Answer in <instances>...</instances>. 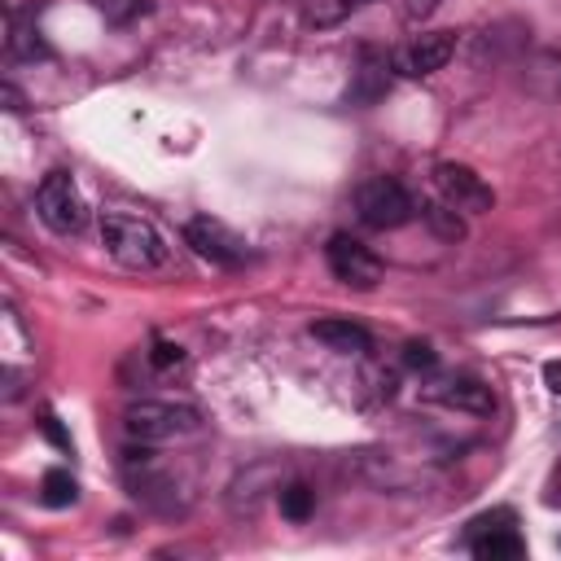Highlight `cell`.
<instances>
[{"label":"cell","mask_w":561,"mask_h":561,"mask_svg":"<svg viewBox=\"0 0 561 561\" xmlns=\"http://www.w3.org/2000/svg\"><path fill=\"white\" fill-rule=\"evenodd\" d=\"M101 245L114 263L131 267V272H153L167 263V245L158 237V228L140 215H123V210H105L101 215Z\"/></svg>","instance_id":"1"},{"label":"cell","mask_w":561,"mask_h":561,"mask_svg":"<svg viewBox=\"0 0 561 561\" xmlns=\"http://www.w3.org/2000/svg\"><path fill=\"white\" fill-rule=\"evenodd\" d=\"M123 430L140 443H167V438H188L202 430V412L188 403H162V399H140L123 412Z\"/></svg>","instance_id":"2"},{"label":"cell","mask_w":561,"mask_h":561,"mask_svg":"<svg viewBox=\"0 0 561 561\" xmlns=\"http://www.w3.org/2000/svg\"><path fill=\"white\" fill-rule=\"evenodd\" d=\"M355 215L364 228L386 232V228H403L416 215V202L394 175H373L355 188Z\"/></svg>","instance_id":"3"},{"label":"cell","mask_w":561,"mask_h":561,"mask_svg":"<svg viewBox=\"0 0 561 561\" xmlns=\"http://www.w3.org/2000/svg\"><path fill=\"white\" fill-rule=\"evenodd\" d=\"M35 215L57 232V237H70L88 224V206L79 197V184L70 171H48L35 188Z\"/></svg>","instance_id":"4"},{"label":"cell","mask_w":561,"mask_h":561,"mask_svg":"<svg viewBox=\"0 0 561 561\" xmlns=\"http://www.w3.org/2000/svg\"><path fill=\"white\" fill-rule=\"evenodd\" d=\"M465 543L482 561H517V557H526V539L517 535V513L513 508H491V513L473 517Z\"/></svg>","instance_id":"5"},{"label":"cell","mask_w":561,"mask_h":561,"mask_svg":"<svg viewBox=\"0 0 561 561\" xmlns=\"http://www.w3.org/2000/svg\"><path fill=\"white\" fill-rule=\"evenodd\" d=\"M324 259H329L333 280H342L351 289H373L381 280V259L364 241H355L351 232H333L324 245Z\"/></svg>","instance_id":"6"},{"label":"cell","mask_w":561,"mask_h":561,"mask_svg":"<svg viewBox=\"0 0 561 561\" xmlns=\"http://www.w3.org/2000/svg\"><path fill=\"white\" fill-rule=\"evenodd\" d=\"M434 188H438V197H443L447 206H456V210H465V215H482V210L495 206L491 184H486L473 167H465V162H438V167H434Z\"/></svg>","instance_id":"7"},{"label":"cell","mask_w":561,"mask_h":561,"mask_svg":"<svg viewBox=\"0 0 561 561\" xmlns=\"http://www.w3.org/2000/svg\"><path fill=\"white\" fill-rule=\"evenodd\" d=\"M451 57H456V35L451 31H430V35H416L412 44H399L390 53V70L408 75V79H425V75L443 70Z\"/></svg>","instance_id":"8"},{"label":"cell","mask_w":561,"mask_h":561,"mask_svg":"<svg viewBox=\"0 0 561 561\" xmlns=\"http://www.w3.org/2000/svg\"><path fill=\"white\" fill-rule=\"evenodd\" d=\"M184 241L193 245V254H202V259H210L215 267H241L245 263V241L228 228V224H219V219H210V215H197V219H188L184 224Z\"/></svg>","instance_id":"9"},{"label":"cell","mask_w":561,"mask_h":561,"mask_svg":"<svg viewBox=\"0 0 561 561\" xmlns=\"http://www.w3.org/2000/svg\"><path fill=\"white\" fill-rule=\"evenodd\" d=\"M430 399H434V403H443V408H460V412H473V416H486V412L495 408V394H491V386H482L478 377H451V381L434 386V390H430Z\"/></svg>","instance_id":"10"},{"label":"cell","mask_w":561,"mask_h":561,"mask_svg":"<svg viewBox=\"0 0 561 561\" xmlns=\"http://www.w3.org/2000/svg\"><path fill=\"white\" fill-rule=\"evenodd\" d=\"M311 337L316 342H324L329 351H337V355H364L368 346H373V337H368V329L364 324H355V320H316L311 324Z\"/></svg>","instance_id":"11"},{"label":"cell","mask_w":561,"mask_h":561,"mask_svg":"<svg viewBox=\"0 0 561 561\" xmlns=\"http://www.w3.org/2000/svg\"><path fill=\"white\" fill-rule=\"evenodd\" d=\"M381 92H386V57L364 48V66H359V83L351 88V101H377Z\"/></svg>","instance_id":"12"},{"label":"cell","mask_w":561,"mask_h":561,"mask_svg":"<svg viewBox=\"0 0 561 561\" xmlns=\"http://www.w3.org/2000/svg\"><path fill=\"white\" fill-rule=\"evenodd\" d=\"M39 500H44L48 508H70V504L79 500V482H75L66 469H48L44 482H39Z\"/></svg>","instance_id":"13"},{"label":"cell","mask_w":561,"mask_h":561,"mask_svg":"<svg viewBox=\"0 0 561 561\" xmlns=\"http://www.w3.org/2000/svg\"><path fill=\"white\" fill-rule=\"evenodd\" d=\"M421 215H425V224H430L438 237H447V241H460V237H465V219H460L456 206H447V202H430V206H421Z\"/></svg>","instance_id":"14"},{"label":"cell","mask_w":561,"mask_h":561,"mask_svg":"<svg viewBox=\"0 0 561 561\" xmlns=\"http://www.w3.org/2000/svg\"><path fill=\"white\" fill-rule=\"evenodd\" d=\"M316 513V491L307 486V482H289L285 491H280V517H289V522H307Z\"/></svg>","instance_id":"15"},{"label":"cell","mask_w":561,"mask_h":561,"mask_svg":"<svg viewBox=\"0 0 561 561\" xmlns=\"http://www.w3.org/2000/svg\"><path fill=\"white\" fill-rule=\"evenodd\" d=\"M9 53H13V57H26V61H35V57H48L44 39H39L35 31H26L22 22H13V31H9Z\"/></svg>","instance_id":"16"},{"label":"cell","mask_w":561,"mask_h":561,"mask_svg":"<svg viewBox=\"0 0 561 561\" xmlns=\"http://www.w3.org/2000/svg\"><path fill=\"white\" fill-rule=\"evenodd\" d=\"M149 364H153L158 373H171V368H180V364H184V351H180L175 342H153V351H149Z\"/></svg>","instance_id":"17"},{"label":"cell","mask_w":561,"mask_h":561,"mask_svg":"<svg viewBox=\"0 0 561 561\" xmlns=\"http://www.w3.org/2000/svg\"><path fill=\"white\" fill-rule=\"evenodd\" d=\"M403 364L416 368V373H430V368L438 364V355H434L430 342H408V346H403Z\"/></svg>","instance_id":"18"},{"label":"cell","mask_w":561,"mask_h":561,"mask_svg":"<svg viewBox=\"0 0 561 561\" xmlns=\"http://www.w3.org/2000/svg\"><path fill=\"white\" fill-rule=\"evenodd\" d=\"M39 430H44V434L53 438V447H61V451H70V434L61 430V421H57L53 412H44V416H39Z\"/></svg>","instance_id":"19"},{"label":"cell","mask_w":561,"mask_h":561,"mask_svg":"<svg viewBox=\"0 0 561 561\" xmlns=\"http://www.w3.org/2000/svg\"><path fill=\"white\" fill-rule=\"evenodd\" d=\"M438 4H443V0H403V18H408V22H425V18H434Z\"/></svg>","instance_id":"20"},{"label":"cell","mask_w":561,"mask_h":561,"mask_svg":"<svg viewBox=\"0 0 561 561\" xmlns=\"http://www.w3.org/2000/svg\"><path fill=\"white\" fill-rule=\"evenodd\" d=\"M543 386H548L552 394H561V359H548V364H543Z\"/></svg>","instance_id":"21"},{"label":"cell","mask_w":561,"mask_h":561,"mask_svg":"<svg viewBox=\"0 0 561 561\" xmlns=\"http://www.w3.org/2000/svg\"><path fill=\"white\" fill-rule=\"evenodd\" d=\"M0 96H4V110H22V96H18V88H13V83H4V88H0Z\"/></svg>","instance_id":"22"},{"label":"cell","mask_w":561,"mask_h":561,"mask_svg":"<svg viewBox=\"0 0 561 561\" xmlns=\"http://www.w3.org/2000/svg\"><path fill=\"white\" fill-rule=\"evenodd\" d=\"M355 4H373V0H355Z\"/></svg>","instance_id":"23"}]
</instances>
